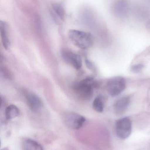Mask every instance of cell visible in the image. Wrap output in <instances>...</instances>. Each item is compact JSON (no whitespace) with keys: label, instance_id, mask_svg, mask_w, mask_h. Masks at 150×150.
<instances>
[{"label":"cell","instance_id":"cell-9","mask_svg":"<svg viewBox=\"0 0 150 150\" xmlns=\"http://www.w3.org/2000/svg\"><path fill=\"white\" fill-rule=\"evenodd\" d=\"M7 23L5 22L0 21V31L1 35V41L3 47L8 50L10 46V42L8 35V29Z\"/></svg>","mask_w":150,"mask_h":150},{"label":"cell","instance_id":"cell-7","mask_svg":"<svg viewBox=\"0 0 150 150\" xmlns=\"http://www.w3.org/2000/svg\"><path fill=\"white\" fill-rule=\"evenodd\" d=\"M26 99L28 106L34 112L40 111L42 108V102L40 97L32 92H28L26 93Z\"/></svg>","mask_w":150,"mask_h":150},{"label":"cell","instance_id":"cell-6","mask_svg":"<svg viewBox=\"0 0 150 150\" xmlns=\"http://www.w3.org/2000/svg\"><path fill=\"white\" fill-rule=\"evenodd\" d=\"M62 57L66 63L77 70L80 69L82 67L81 57L77 53L70 51H64L62 52Z\"/></svg>","mask_w":150,"mask_h":150},{"label":"cell","instance_id":"cell-1","mask_svg":"<svg viewBox=\"0 0 150 150\" xmlns=\"http://www.w3.org/2000/svg\"><path fill=\"white\" fill-rule=\"evenodd\" d=\"M68 37L74 45L83 50L89 49L93 44V37L88 32L71 30L68 33Z\"/></svg>","mask_w":150,"mask_h":150},{"label":"cell","instance_id":"cell-17","mask_svg":"<svg viewBox=\"0 0 150 150\" xmlns=\"http://www.w3.org/2000/svg\"><path fill=\"white\" fill-rule=\"evenodd\" d=\"M85 61H86V64L88 68L90 69H93V66L91 61H89L88 59H86Z\"/></svg>","mask_w":150,"mask_h":150},{"label":"cell","instance_id":"cell-14","mask_svg":"<svg viewBox=\"0 0 150 150\" xmlns=\"http://www.w3.org/2000/svg\"><path fill=\"white\" fill-rule=\"evenodd\" d=\"M52 7L54 13L61 20H64L65 18V13L64 9L62 6L60 4L56 3L53 4Z\"/></svg>","mask_w":150,"mask_h":150},{"label":"cell","instance_id":"cell-8","mask_svg":"<svg viewBox=\"0 0 150 150\" xmlns=\"http://www.w3.org/2000/svg\"><path fill=\"white\" fill-rule=\"evenodd\" d=\"M130 102L129 97H124L117 100L114 105L113 109L115 114L121 115L123 114L128 108Z\"/></svg>","mask_w":150,"mask_h":150},{"label":"cell","instance_id":"cell-4","mask_svg":"<svg viewBox=\"0 0 150 150\" xmlns=\"http://www.w3.org/2000/svg\"><path fill=\"white\" fill-rule=\"evenodd\" d=\"M63 121L65 124L71 129H79L82 128L86 122L84 116L75 113L67 112L64 115Z\"/></svg>","mask_w":150,"mask_h":150},{"label":"cell","instance_id":"cell-2","mask_svg":"<svg viewBox=\"0 0 150 150\" xmlns=\"http://www.w3.org/2000/svg\"><path fill=\"white\" fill-rule=\"evenodd\" d=\"M95 85L93 79L88 77L74 84L73 89L80 98L89 100L93 96Z\"/></svg>","mask_w":150,"mask_h":150},{"label":"cell","instance_id":"cell-11","mask_svg":"<svg viewBox=\"0 0 150 150\" xmlns=\"http://www.w3.org/2000/svg\"><path fill=\"white\" fill-rule=\"evenodd\" d=\"M20 110L18 107L13 104L8 106L5 110V115L8 120L16 118L20 115Z\"/></svg>","mask_w":150,"mask_h":150},{"label":"cell","instance_id":"cell-13","mask_svg":"<svg viewBox=\"0 0 150 150\" xmlns=\"http://www.w3.org/2000/svg\"><path fill=\"white\" fill-rule=\"evenodd\" d=\"M93 108L95 111L99 113L103 111L104 103L103 99L101 96H98L94 99L93 103Z\"/></svg>","mask_w":150,"mask_h":150},{"label":"cell","instance_id":"cell-15","mask_svg":"<svg viewBox=\"0 0 150 150\" xmlns=\"http://www.w3.org/2000/svg\"><path fill=\"white\" fill-rule=\"evenodd\" d=\"M143 67H144L143 65L141 64H138L132 66V70L134 72H138L143 69Z\"/></svg>","mask_w":150,"mask_h":150},{"label":"cell","instance_id":"cell-5","mask_svg":"<svg viewBox=\"0 0 150 150\" xmlns=\"http://www.w3.org/2000/svg\"><path fill=\"white\" fill-rule=\"evenodd\" d=\"M125 87L126 81L124 78L117 76L108 81L107 83V91L111 96H115L123 92Z\"/></svg>","mask_w":150,"mask_h":150},{"label":"cell","instance_id":"cell-12","mask_svg":"<svg viewBox=\"0 0 150 150\" xmlns=\"http://www.w3.org/2000/svg\"><path fill=\"white\" fill-rule=\"evenodd\" d=\"M114 10L119 16H123L126 13L128 10V5L125 0H118L114 5Z\"/></svg>","mask_w":150,"mask_h":150},{"label":"cell","instance_id":"cell-10","mask_svg":"<svg viewBox=\"0 0 150 150\" xmlns=\"http://www.w3.org/2000/svg\"><path fill=\"white\" fill-rule=\"evenodd\" d=\"M22 148L23 150H42V146L33 139H25L22 142Z\"/></svg>","mask_w":150,"mask_h":150},{"label":"cell","instance_id":"cell-16","mask_svg":"<svg viewBox=\"0 0 150 150\" xmlns=\"http://www.w3.org/2000/svg\"><path fill=\"white\" fill-rule=\"evenodd\" d=\"M1 72L3 74V76L7 79H10L12 76L10 71L6 67H3V68H1Z\"/></svg>","mask_w":150,"mask_h":150},{"label":"cell","instance_id":"cell-3","mask_svg":"<svg viewBox=\"0 0 150 150\" xmlns=\"http://www.w3.org/2000/svg\"><path fill=\"white\" fill-rule=\"evenodd\" d=\"M132 130V124L130 119L125 117L117 120L115 123V132L119 138L125 139L129 137Z\"/></svg>","mask_w":150,"mask_h":150}]
</instances>
